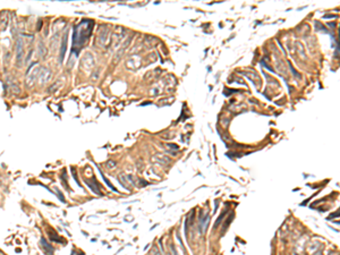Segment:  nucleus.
<instances>
[{"label":"nucleus","mask_w":340,"mask_h":255,"mask_svg":"<svg viewBox=\"0 0 340 255\" xmlns=\"http://www.w3.org/2000/svg\"><path fill=\"white\" fill-rule=\"evenodd\" d=\"M94 22L92 19H83L78 23L73 32V43H72V56L77 57L84 45L88 43L92 34Z\"/></svg>","instance_id":"obj_1"},{"label":"nucleus","mask_w":340,"mask_h":255,"mask_svg":"<svg viewBox=\"0 0 340 255\" xmlns=\"http://www.w3.org/2000/svg\"><path fill=\"white\" fill-rule=\"evenodd\" d=\"M40 66L37 62H32L27 70H26V80H25V85L27 88H32L34 86V84L37 83V76H39V72H40Z\"/></svg>","instance_id":"obj_2"},{"label":"nucleus","mask_w":340,"mask_h":255,"mask_svg":"<svg viewBox=\"0 0 340 255\" xmlns=\"http://www.w3.org/2000/svg\"><path fill=\"white\" fill-rule=\"evenodd\" d=\"M23 37H18L16 42V66L22 67L25 61V47Z\"/></svg>","instance_id":"obj_3"},{"label":"nucleus","mask_w":340,"mask_h":255,"mask_svg":"<svg viewBox=\"0 0 340 255\" xmlns=\"http://www.w3.org/2000/svg\"><path fill=\"white\" fill-rule=\"evenodd\" d=\"M51 76H52V73L49 68L41 67V68H40V72H39V76H37L39 84H40V85H44L45 83H48L49 80H51Z\"/></svg>","instance_id":"obj_4"},{"label":"nucleus","mask_w":340,"mask_h":255,"mask_svg":"<svg viewBox=\"0 0 340 255\" xmlns=\"http://www.w3.org/2000/svg\"><path fill=\"white\" fill-rule=\"evenodd\" d=\"M6 85H7L10 92H13L14 94H19L21 93V88H19V84L14 76H9L7 77V82H6Z\"/></svg>","instance_id":"obj_5"},{"label":"nucleus","mask_w":340,"mask_h":255,"mask_svg":"<svg viewBox=\"0 0 340 255\" xmlns=\"http://www.w3.org/2000/svg\"><path fill=\"white\" fill-rule=\"evenodd\" d=\"M82 65L85 69H89L91 68L92 66L94 65V58H93V55L92 53H86L85 57L83 58L82 60Z\"/></svg>","instance_id":"obj_6"},{"label":"nucleus","mask_w":340,"mask_h":255,"mask_svg":"<svg viewBox=\"0 0 340 255\" xmlns=\"http://www.w3.org/2000/svg\"><path fill=\"white\" fill-rule=\"evenodd\" d=\"M107 37H108V29H100L98 33V37H96V43L100 47L104 45V43L107 42Z\"/></svg>","instance_id":"obj_7"},{"label":"nucleus","mask_w":340,"mask_h":255,"mask_svg":"<svg viewBox=\"0 0 340 255\" xmlns=\"http://www.w3.org/2000/svg\"><path fill=\"white\" fill-rule=\"evenodd\" d=\"M40 244H41V246H42V248H43V251H44L45 254H47V255H53L55 248L52 247L51 245H50L48 241H45L44 237H42V238H41V241H40Z\"/></svg>","instance_id":"obj_8"},{"label":"nucleus","mask_w":340,"mask_h":255,"mask_svg":"<svg viewBox=\"0 0 340 255\" xmlns=\"http://www.w3.org/2000/svg\"><path fill=\"white\" fill-rule=\"evenodd\" d=\"M8 23H9V14L8 11H2L0 15V26H1V31H5L7 29Z\"/></svg>","instance_id":"obj_9"},{"label":"nucleus","mask_w":340,"mask_h":255,"mask_svg":"<svg viewBox=\"0 0 340 255\" xmlns=\"http://www.w3.org/2000/svg\"><path fill=\"white\" fill-rule=\"evenodd\" d=\"M66 47H67V31L65 33V35L62 37V41H61V48H60V52H59V61L62 62V59L65 57V53H66Z\"/></svg>","instance_id":"obj_10"},{"label":"nucleus","mask_w":340,"mask_h":255,"mask_svg":"<svg viewBox=\"0 0 340 255\" xmlns=\"http://www.w3.org/2000/svg\"><path fill=\"white\" fill-rule=\"evenodd\" d=\"M85 184H86L90 188H91V190H93L95 194L102 195V193L100 192V188H99V184L96 182L95 179H93V180H85Z\"/></svg>","instance_id":"obj_11"},{"label":"nucleus","mask_w":340,"mask_h":255,"mask_svg":"<svg viewBox=\"0 0 340 255\" xmlns=\"http://www.w3.org/2000/svg\"><path fill=\"white\" fill-rule=\"evenodd\" d=\"M62 84H64V80H62V78H60V80H56L53 84H51V85L49 86V88H48V92H49V93L57 92V91H58V90H59V88L62 86Z\"/></svg>","instance_id":"obj_12"},{"label":"nucleus","mask_w":340,"mask_h":255,"mask_svg":"<svg viewBox=\"0 0 340 255\" xmlns=\"http://www.w3.org/2000/svg\"><path fill=\"white\" fill-rule=\"evenodd\" d=\"M209 221H210V217H209V214H205L204 218H200V233H203L207 231V227Z\"/></svg>","instance_id":"obj_13"},{"label":"nucleus","mask_w":340,"mask_h":255,"mask_svg":"<svg viewBox=\"0 0 340 255\" xmlns=\"http://www.w3.org/2000/svg\"><path fill=\"white\" fill-rule=\"evenodd\" d=\"M37 52H39V56H40L41 58H44L45 55H47V48H45V45H44V43H43L42 40L39 42V45H37Z\"/></svg>","instance_id":"obj_14"},{"label":"nucleus","mask_w":340,"mask_h":255,"mask_svg":"<svg viewBox=\"0 0 340 255\" xmlns=\"http://www.w3.org/2000/svg\"><path fill=\"white\" fill-rule=\"evenodd\" d=\"M48 235L50 236V239H51V241H57V243H64V239L59 238V236H58L57 233H55L53 230H50V229H49V231H48Z\"/></svg>","instance_id":"obj_15"},{"label":"nucleus","mask_w":340,"mask_h":255,"mask_svg":"<svg viewBox=\"0 0 340 255\" xmlns=\"http://www.w3.org/2000/svg\"><path fill=\"white\" fill-rule=\"evenodd\" d=\"M100 174H101V176H102V178H103V180H104V182H105V184H107V185H108V186H109V187H110V188H111V190H116V188H115V187H113V186L111 185V182H109V180H108L107 178H105V176H104L103 174L101 172V171H100Z\"/></svg>","instance_id":"obj_16"},{"label":"nucleus","mask_w":340,"mask_h":255,"mask_svg":"<svg viewBox=\"0 0 340 255\" xmlns=\"http://www.w3.org/2000/svg\"><path fill=\"white\" fill-rule=\"evenodd\" d=\"M55 190H56V194H57V195H58V196H59L60 201H61V202H65V197L62 196V194H61V193H60V190H58V188H55Z\"/></svg>","instance_id":"obj_17"},{"label":"nucleus","mask_w":340,"mask_h":255,"mask_svg":"<svg viewBox=\"0 0 340 255\" xmlns=\"http://www.w3.org/2000/svg\"><path fill=\"white\" fill-rule=\"evenodd\" d=\"M107 167L108 168H115V162H112V161L108 162V163H107Z\"/></svg>","instance_id":"obj_18"},{"label":"nucleus","mask_w":340,"mask_h":255,"mask_svg":"<svg viewBox=\"0 0 340 255\" xmlns=\"http://www.w3.org/2000/svg\"><path fill=\"white\" fill-rule=\"evenodd\" d=\"M171 249H172V252H174V255H178V254H177V252H176V248L174 247V245L171 246Z\"/></svg>","instance_id":"obj_19"},{"label":"nucleus","mask_w":340,"mask_h":255,"mask_svg":"<svg viewBox=\"0 0 340 255\" xmlns=\"http://www.w3.org/2000/svg\"><path fill=\"white\" fill-rule=\"evenodd\" d=\"M41 25H42V21L40 19V21H39V24H37V29H41Z\"/></svg>","instance_id":"obj_20"},{"label":"nucleus","mask_w":340,"mask_h":255,"mask_svg":"<svg viewBox=\"0 0 340 255\" xmlns=\"http://www.w3.org/2000/svg\"><path fill=\"white\" fill-rule=\"evenodd\" d=\"M154 251H155V255H160V254H159V252H158V249H156V248H155Z\"/></svg>","instance_id":"obj_21"}]
</instances>
